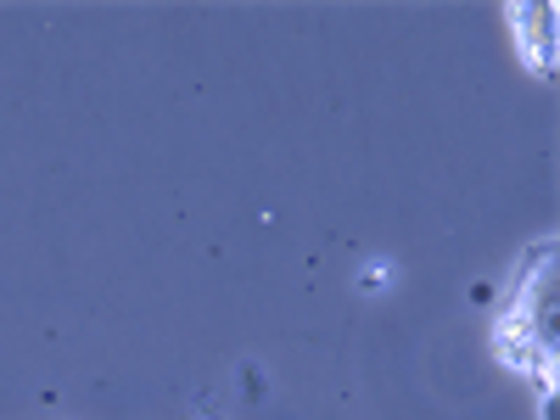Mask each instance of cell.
I'll use <instances>...</instances> for the list:
<instances>
[{"instance_id":"obj_1","label":"cell","mask_w":560,"mask_h":420,"mask_svg":"<svg viewBox=\"0 0 560 420\" xmlns=\"http://www.w3.org/2000/svg\"><path fill=\"white\" fill-rule=\"evenodd\" d=\"M499 331H516L538 353H555V342H560V287H555V247L549 242L533 253V264H522L516 298L504 303Z\"/></svg>"},{"instance_id":"obj_2","label":"cell","mask_w":560,"mask_h":420,"mask_svg":"<svg viewBox=\"0 0 560 420\" xmlns=\"http://www.w3.org/2000/svg\"><path fill=\"white\" fill-rule=\"evenodd\" d=\"M510 34H516L522 57H527L538 73H555V51H560L555 0H516V7H510Z\"/></svg>"},{"instance_id":"obj_3","label":"cell","mask_w":560,"mask_h":420,"mask_svg":"<svg viewBox=\"0 0 560 420\" xmlns=\"http://www.w3.org/2000/svg\"><path fill=\"white\" fill-rule=\"evenodd\" d=\"M544 420H560V387H544V404H538Z\"/></svg>"}]
</instances>
